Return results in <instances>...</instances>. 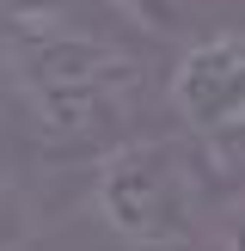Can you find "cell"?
I'll return each instance as SVG.
<instances>
[{
  "mask_svg": "<svg viewBox=\"0 0 245 251\" xmlns=\"http://www.w3.org/2000/svg\"><path fill=\"white\" fill-rule=\"evenodd\" d=\"M19 80L55 129H92L129 104L135 61L80 31L19 25Z\"/></svg>",
  "mask_w": 245,
  "mask_h": 251,
  "instance_id": "cell-1",
  "label": "cell"
},
{
  "mask_svg": "<svg viewBox=\"0 0 245 251\" xmlns=\"http://www.w3.org/2000/svg\"><path fill=\"white\" fill-rule=\"evenodd\" d=\"M98 208L129 245H190L202 233V190L172 141H141L110 153L98 178Z\"/></svg>",
  "mask_w": 245,
  "mask_h": 251,
  "instance_id": "cell-2",
  "label": "cell"
},
{
  "mask_svg": "<svg viewBox=\"0 0 245 251\" xmlns=\"http://www.w3.org/2000/svg\"><path fill=\"white\" fill-rule=\"evenodd\" d=\"M172 104L220 147V153L245 159V37H208L172 74Z\"/></svg>",
  "mask_w": 245,
  "mask_h": 251,
  "instance_id": "cell-3",
  "label": "cell"
},
{
  "mask_svg": "<svg viewBox=\"0 0 245 251\" xmlns=\"http://www.w3.org/2000/svg\"><path fill=\"white\" fill-rule=\"evenodd\" d=\"M19 239H24V202H19V190L0 184V251H12Z\"/></svg>",
  "mask_w": 245,
  "mask_h": 251,
  "instance_id": "cell-4",
  "label": "cell"
},
{
  "mask_svg": "<svg viewBox=\"0 0 245 251\" xmlns=\"http://www.w3.org/2000/svg\"><path fill=\"white\" fill-rule=\"evenodd\" d=\"M215 239H220V251H245V202H233L215 221Z\"/></svg>",
  "mask_w": 245,
  "mask_h": 251,
  "instance_id": "cell-5",
  "label": "cell"
},
{
  "mask_svg": "<svg viewBox=\"0 0 245 251\" xmlns=\"http://www.w3.org/2000/svg\"><path fill=\"white\" fill-rule=\"evenodd\" d=\"M122 12H135V19H147V25H166V0H117Z\"/></svg>",
  "mask_w": 245,
  "mask_h": 251,
  "instance_id": "cell-6",
  "label": "cell"
},
{
  "mask_svg": "<svg viewBox=\"0 0 245 251\" xmlns=\"http://www.w3.org/2000/svg\"><path fill=\"white\" fill-rule=\"evenodd\" d=\"M6 6H12V12H24V19H31V12H49V6H55V0H6Z\"/></svg>",
  "mask_w": 245,
  "mask_h": 251,
  "instance_id": "cell-7",
  "label": "cell"
}]
</instances>
